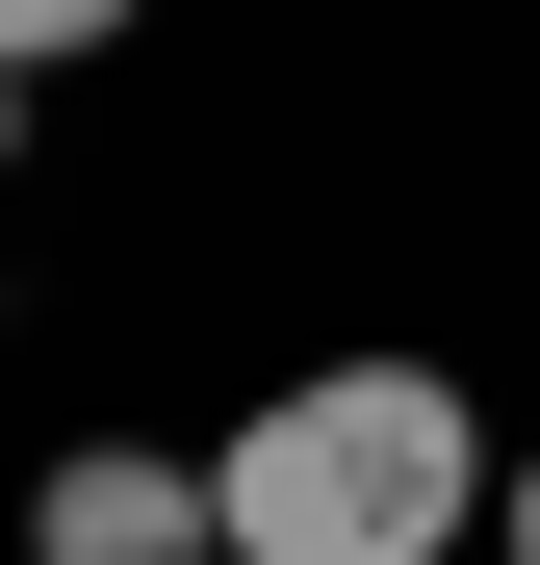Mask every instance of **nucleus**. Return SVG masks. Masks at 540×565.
I'll return each instance as SVG.
<instances>
[{"label":"nucleus","instance_id":"nucleus-1","mask_svg":"<svg viewBox=\"0 0 540 565\" xmlns=\"http://www.w3.org/2000/svg\"><path fill=\"white\" fill-rule=\"evenodd\" d=\"M207 540L232 565H464L489 540V412L437 360H309L207 437Z\"/></svg>","mask_w":540,"mask_h":565},{"label":"nucleus","instance_id":"nucleus-2","mask_svg":"<svg viewBox=\"0 0 540 565\" xmlns=\"http://www.w3.org/2000/svg\"><path fill=\"white\" fill-rule=\"evenodd\" d=\"M27 565H232V540H207V462H155V437H77L52 489H27Z\"/></svg>","mask_w":540,"mask_h":565},{"label":"nucleus","instance_id":"nucleus-3","mask_svg":"<svg viewBox=\"0 0 540 565\" xmlns=\"http://www.w3.org/2000/svg\"><path fill=\"white\" fill-rule=\"evenodd\" d=\"M104 26H129V0H0V77H77Z\"/></svg>","mask_w":540,"mask_h":565},{"label":"nucleus","instance_id":"nucleus-4","mask_svg":"<svg viewBox=\"0 0 540 565\" xmlns=\"http://www.w3.org/2000/svg\"><path fill=\"white\" fill-rule=\"evenodd\" d=\"M489 565H540V437H515V462H489Z\"/></svg>","mask_w":540,"mask_h":565}]
</instances>
